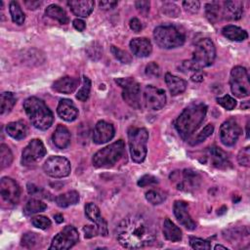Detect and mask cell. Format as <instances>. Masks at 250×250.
<instances>
[{"label": "cell", "instance_id": "cell-1", "mask_svg": "<svg viewBox=\"0 0 250 250\" xmlns=\"http://www.w3.org/2000/svg\"><path fill=\"white\" fill-rule=\"evenodd\" d=\"M155 229L141 215H129L116 228L118 242L125 248L137 249L150 245L155 240Z\"/></svg>", "mask_w": 250, "mask_h": 250}, {"label": "cell", "instance_id": "cell-2", "mask_svg": "<svg viewBox=\"0 0 250 250\" xmlns=\"http://www.w3.org/2000/svg\"><path fill=\"white\" fill-rule=\"evenodd\" d=\"M207 112L204 104H191L186 107L176 120V129L184 140H188L203 122Z\"/></svg>", "mask_w": 250, "mask_h": 250}, {"label": "cell", "instance_id": "cell-3", "mask_svg": "<svg viewBox=\"0 0 250 250\" xmlns=\"http://www.w3.org/2000/svg\"><path fill=\"white\" fill-rule=\"evenodd\" d=\"M23 108L35 128L44 131L53 124V113L42 100L36 97H29L23 102Z\"/></svg>", "mask_w": 250, "mask_h": 250}, {"label": "cell", "instance_id": "cell-4", "mask_svg": "<svg viewBox=\"0 0 250 250\" xmlns=\"http://www.w3.org/2000/svg\"><path fill=\"white\" fill-rule=\"evenodd\" d=\"M216 57L215 45L209 38L200 39L194 47L192 58L189 61L184 62L181 68L188 70H200L203 67L211 65Z\"/></svg>", "mask_w": 250, "mask_h": 250}, {"label": "cell", "instance_id": "cell-5", "mask_svg": "<svg viewBox=\"0 0 250 250\" xmlns=\"http://www.w3.org/2000/svg\"><path fill=\"white\" fill-rule=\"evenodd\" d=\"M125 152V144L118 140L97 151L92 159L93 165L97 168H108L119 161Z\"/></svg>", "mask_w": 250, "mask_h": 250}, {"label": "cell", "instance_id": "cell-6", "mask_svg": "<svg viewBox=\"0 0 250 250\" xmlns=\"http://www.w3.org/2000/svg\"><path fill=\"white\" fill-rule=\"evenodd\" d=\"M148 133L145 128L130 127L128 129V143L131 158L136 163H141L146 156Z\"/></svg>", "mask_w": 250, "mask_h": 250}, {"label": "cell", "instance_id": "cell-7", "mask_svg": "<svg viewBox=\"0 0 250 250\" xmlns=\"http://www.w3.org/2000/svg\"><path fill=\"white\" fill-rule=\"evenodd\" d=\"M155 43L163 49H173L185 43V35L174 25H159L153 31Z\"/></svg>", "mask_w": 250, "mask_h": 250}, {"label": "cell", "instance_id": "cell-8", "mask_svg": "<svg viewBox=\"0 0 250 250\" xmlns=\"http://www.w3.org/2000/svg\"><path fill=\"white\" fill-rule=\"evenodd\" d=\"M229 85L232 94L237 98H245L250 94L249 75L245 67L237 65L230 71Z\"/></svg>", "mask_w": 250, "mask_h": 250}, {"label": "cell", "instance_id": "cell-9", "mask_svg": "<svg viewBox=\"0 0 250 250\" xmlns=\"http://www.w3.org/2000/svg\"><path fill=\"white\" fill-rule=\"evenodd\" d=\"M115 82L122 88V98L131 107L136 109L141 107L140 85L132 77L117 78Z\"/></svg>", "mask_w": 250, "mask_h": 250}, {"label": "cell", "instance_id": "cell-10", "mask_svg": "<svg viewBox=\"0 0 250 250\" xmlns=\"http://www.w3.org/2000/svg\"><path fill=\"white\" fill-rule=\"evenodd\" d=\"M79 240V234L76 229L72 226H65L52 240L49 249L66 250L74 246Z\"/></svg>", "mask_w": 250, "mask_h": 250}, {"label": "cell", "instance_id": "cell-11", "mask_svg": "<svg viewBox=\"0 0 250 250\" xmlns=\"http://www.w3.org/2000/svg\"><path fill=\"white\" fill-rule=\"evenodd\" d=\"M43 170L52 178H63L69 175L71 166L63 156H51L44 162Z\"/></svg>", "mask_w": 250, "mask_h": 250}, {"label": "cell", "instance_id": "cell-12", "mask_svg": "<svg viewBox=\"0 0 250 250\" xmlns=\"http://www.w3.org/2000/svg\"><path fill=\"white\" fill-rule=\"evenodd\" d=\"M144 103L149 110H159L166 104L165 91L152 85L146 86L144 90Z\"/></svg>", "mask_w": 250, "mask_h": 250}, {"label": "cell", "instance_id": "cell-13", "mask_svg": "<svg viewBox=\"0 0 250 250\" xmlns=\"http://www.w3.org/2000/svg\"><path fill=\"white\" fill-rule=\"evenodd\" d=\"M45 154L46 148L43 143L39 139H33L22 150L21 163L22 165H31L42 159Z\"/></svg>", "mask_w": 250, "mask_h": 250}, {"label": "cell", "instance_id": "cell-14", "mask_svg": "<svg viewBox=\"0 0 250 250\" xmlns=\"http://www.w3.org/2000/svg\"><path fill=\"white\" fill-rule=\"evenodd\" d=\"M241 133V129L238 123L234 119H229L225 121L220 128V140L227 146H233L238 140Z\"/></svg>", "mask_w": 250, "mask_h": 250}, {"label": "cell", "instance_id": "cell-15", "mask_svg": "<svg viewBox=\"0 0 250 250\" xmlns=\"http://www.w3.org/2000/svg\"><path fill=\"white\" fill-rule=\"evenodd\" d=\"M0 193L6 202L15 205L20 200L21 189L15 180L9 177H3L0 181Z\"/></svg>", "mask_w": 250, "mask_h": 250}, {"label": "cell", "instance_id": "cell-16", "mask_svg": "<svg viewBox=\"0 0 250 250\" xmlns=\"http://www.w3.org/2000/svg\"><path fill=\"white\" fill-rule=\"evenodd\" d=\"M173 211L178 222L188 230H193L196 228L195 222L192 220L188 212V205L187 202L177 200L174 202Z\"/></svg>", "mask_w": 250, "mask_h": 250}, {"label": "cell", "instance_id": "cell-17", "mask_svg": "<svg viewBox=\"0 0 250 250\" xmlns=\"http://www.w3.org/2000/svg\"><path fill=\"white\" fill-rule=\"evenodd\" d=\"M114 127L111 123L101 120L99 121L93 132V142L97 145H102L107 143L114 137Z\"/></svg>", "mask_w": 250, "mask_h": 250}, {"label": "cell", "instance_id": "cell-18", "mask_svg": "<svg viewBox=\"0 0 250 250\" xmlns=\"http://www.w3.org/2000/svg\"><path fill=\"white\" fill-rule=\"evenodd\" d=\"M85 214L89 220L96 224L99 234L105 236L107 234V224L105 220L102 217L99 207L96 204L89 202L85 206Z\"/></svg>", "mask_w": 250, "mask_h": 250}, {"label": "cell", "instance_id": "cell-19", "mask_svg": "<svg viewBox=\"0 0 250 250\" xmlns=\"http://www.w3.org/2000/svg\"><path fill=\"white\" fill-rule=\"evenodd\" d=\"M243 3L241 1H226L221 3L222 20H239L242 17Z\"/></svg>", "mask_w": 250, "mask_h": 250}, {"label": "cell", "instance_id": "cell-20", "mask_svg": "<svg viewBox=\"0 0 250 250\" xmlns=\"http://www.w3.org/2000/svg\"><path fill=\"white\" fill-rule=\"evenodd\" d=\"M207 157L210 163L219 169H227L230 167V161L228 154L220 147H209L207 150Z\"/></svg>", "mask_w": 250, "mask_h": 250}, {"label": "cell", "instance_id": "cell-21", "mask_svg": "<svg viewBox=\"0 0 250 250\" xmlns=\"http://www.w3.org/2000/svg\"><path fill=\"white\" fill-rule=\"evenodd\" d=\"M201 183V178L198 173L192 170H184L182 174L181 182L178 184V188L185 191L194 190L199 187Z\"/></svg>", "mask_w": 250, "mask_h": 250}, {"label": "cell", "instance_id": "cell-22", "mask_svg": "<svg viewBox=\"0 0 250 250\" xmlns=\"http://www.w3.org/2000/svg\"><path fill=\"white\" fill-rule=\"evenodd\" d=\"M130 49L138 58H146L148 57L152 52L151 42L146 37H138L133 38L130 41Z\"/></svg>", "mask_w": 250, "mask_h": 250}, {"label": "cell", "instance_id": "cell-23", "mask_svg": "<svg viewBox=\"0 0 250 250\" xmlns=\"http://www.w3.org/2000/svg\"><path fill=\"white\" fill-rule=\"evenodd\" d=\"M57 112L62 119H63L67 122L75 120L78 116L77 107L75 106L73 102L68 99H62L59 102V104L57 107Z\"/></svg>", "mask_w": 250, "mask_h": 250}, {"label": "cell", "instance_id": "cell-24", "mask_svg": "<svg viewBox=\"0 0 250 250\" xmlns=\"http://www.w3.org/2000/svg\"><path fill=\"white\" fill-rule=\"evenodd\" d=\"M67 5L74 15L86 18L92 13L95 2L92 0H71L67 2Z\"/></svg>", "mask_w": 250, "mask_h": 250}, {"label": "cell", "instance_id": "cell-25", "mask_svg": "<svg viewBox=\"0 0 250 250\" xmlns=\"http://www.w3.org/2000/svg\"><path fill=\"white\" fill-rule=\"evenodd\" d=\"M79 84V80L77 78H72L69 76L62 77L56 80L53 84V88L55 91L62 94H71L75 91Z\"/></svg>", "mask_w": 250, "mask_h": 250}, {"label": "cell", "instance_id": "cell-26", "mask_svg": "<svg viewBox=\"0 0 250 250\" xmlns=\"http://www.w3.org/2000/svg\"><path fill=\"white\" fill-rule=\"evenodd\" d=\"M52 140L54 145L60 148L63 149L70 144V133L68 129L63 125H58L55 132L53 133Z\"/></svg>", "mask_w": 250, "mask_h": 250}, {"label": "cell", "instance_id": "cell-27", "mask_svg": "<svg viewBox=\"0 0 250 250\" xmlns=\"http://www.w3.org/2000/svg\"><path fill=\"white\" fill-rule=\"evenodd\" d=\"M165 82L172 96H177L184 93L187 89V82L171 73L165 74Z\"/></svg>", "mask_w": 250, "mask_h": 250}, {"label": "cell", "instance_id": "cell-28", "mask_svg": "<svg viewBox=\"0 0 250 250\" xmlns=\"http://www.w3.org/2000/svg\"><path fill=\"white\" fill-rule=\"evenodd\" d=\"M163 235L164 237L172 242H177L182 240L183 232L170 219H165L163 223Z\"/></svg>", "mask_w": 250, "mask_h": 250}, {"label": "cell", "instance_id": "cell-29", "mask_svg": "<svg viewBox=\"0 0 250 250\" xmlns=\"http://www.w3.org/2000/svg\"><path fill=\"white\" fill-rule=\"evenodd\" d=\"M222 34L226 38H228L231 41H236V42L244 41L248 37V34L244 29H242L239 26L232 25V24L224 26L222 29Z\"/></svg>", "mask_w": 250, "mask_h": 250}, {"label": "cell", "instance_id": "cell-30", "mask_svg": "<svg viewBox=\"0 0 250 250\" xmlns=\"http://www.w3.org/2000/svg\"><path fill=\"white\" fill-rule=\"evenodd\" d=\"M6 132L9 136L16 140H21L26 137L27 128L23 121H14L10 122L6 126Z\"/></svg>", "mask_w": 250, "mask_h": 250}, {"label": "cell", "instance_id": "cell-31", "mask_svg": "<svg viewBox=\"0 0 250 250\" xmlns=\"http://www.w3.org/2000/svg\"><path fill=\"white\" fill-rule=\"evenodd\" d=\"M45 14L49 18L59 21L62 24H65L68 22V17L65 11L59 5H56V4L49 5L45 10Z\"/></svg>", "mask_w": 250, "mask_h": 250}, {"label": "cell", "instance_id": "cell-32", "mask_svg": "<svg viewBox=\"0 0 250 250\" xmlns=\"http://www.w3.org/2000/svg\"><path fill=\"white\" fill-rule=\"evenodd\" d=\"M56 203L59 207L65 208L71 205H75L79 201V193L76 190H69L62 193L56 197Z\"/></svg>", "mask_w": 250, "mask_h": 250}, {"label": "cell", "instance_id": "cell-33", "mask_svg": "<svg viewBox=\"0 0 250 250\" xmlns=\"http://www.w3.org/2000/svg\"><path fill=\"white\" fill-rule=\"evenodd\" d=\"M16 97L12 92H3L1 94L0 103H1V115L9 113L16 104Z\"/></svg>", "mask_w": 250, "mask_h": 250}, {"label": "cell", "instance_id": "cell-34", "mask_svg": "<svg viewBox=\"0 0 250 250\" xmlns=\"http://www.w3.org/2000/svg\"><path fill=\"white\" fill-rule=\"evenodd\" d=\"M47 208V204L44 203L43 201L39 200V199H35V198H31L29 199L23 209V212L25 215H32V214H36L39 212L44 211Z\"/></svg>", "mask_w": 250, "mask_h": 250}, {"label": "cell", "instance_id": "cell-35", "mask_svg": "<svg viewBox=\"0 0 250 250\" xmlns=\"http://www.w3.org/2000/svg\"><path fill=\"white\" fill-rule=\"evenodd\" d=\"M9 10H10L12 21L17 24L21 25L24 22L25 16H24V13L22 12L21 6L19 5V3L16 1H11L10 5H9Z\"/></svg>", "mask_w": 250, "mask_h": 250}, {"label": "cell", "instance_id": "cell-36", "mask_svg": "<svg viewBox=\"0 0 250 250\" xmlns=\"http://www.w3.org/2000/svg\"><path fill=\"white\" fill-rule=\"evenodd\" d=\"M206 17L211 22H216L222 20L221 17V3L212 2L206 5Z\"/></svg>", "mask_w": 250, "mask_h": 250}, {"label": "cell", "instance_id": "cell-37", "mask_svg": "<svg viewBox=\"0 0 250 250\" xmlns=\"http://www.w3.org/2000/svg\"><path fill=\"white\" fill-rule=\"evenodd\" d=\"M13 161V154L12 151L10 149V147L5 145L2 144L0 146V164H1V168L4 169L6 167H9L11 165Z\"/></svg>", "mask_w": 250, "mask_h": 250}, {"label": "cell", "instance_id": "cell-38", "mask_svg": "<svg viewBox=\"0 0 250 250\" xmlns=\"http://www.w3.org/2000/svg\"><path fill=\"white\" fill-rule=\"evenodd\" d=\"M146 198L149 203L153 205H157L162 203L166 199V194L161 190L150 189L146 193Z\"/></svg>", "mask_w": 250, "mask_h": 250}, {"label": "cell", "instance_id": "cell-39", "mask_svg": "<svg viewBox=\"0 0 250 250\" xmlns=\"http://www.w3.org/2000/svg\"><path fill=\"white\" fill-rule=\"evenodd\" d=\"M90 90H91V80L87 76H83L82 86L77 92L76 98L81 102L87 101L90 96Z\"/></svg>", "mask_w": 250, "mask_h": 250}, {"label": "cell", "instance_id": "cell-40", "mask_svg": "<svg viewBox=\"0 0 250 250\" xmlns=\"http://www.w3.org/2000/svg\"><path fill=\"white\" fill-rule=\"evenodd\" d=\"M213 131H214V126H213L212 124L206 125V126L201 130V132L198 133V135L193 139V142H191L190 144H191L192 146H195V145H198V144L202 143V142L205 141L209 136L212 135Z\"/></svg>", "mask_w": 250, "mask_h": 250}, {"label": "cell", "instance_id": "cell-41", "mask_svg": "<svg viewBox=\"0 0 250 250\" xmlns=\"http://www.w3.org/2000/svg\"><path fill=\"white\" fill-rule=\"evenodd\" d=\"M38 235L34 232H26L21 238V245L25 248H33L38 243Z\"/></svg>", "mask_w": 250, "mask_h": 250}, {"label": "cell", "instance_id": "cell-42", "mask_svg": "<svg viewBox=\"0 0 250 250\" xmlns=\"http://www.w3.org/2000/svg\"><path fill=\"white\" fill-rule=\"evenodd\" d=\"M110 50H111V53L114 56V58H116L122 63H130L131 62L132 58L127 52H125L115 46H111Z\"/></svg>", "mask_w": 250, "mask_h": 250}, {"label": "cell", "instance_id": "cell-43", "mask_svg": "<svg viewBox=\"0 0 250 250\" xmlns=\"http://www.w3.org/2000/svg\"><path fill=\"white\" fill-rule=\"evenodd\" d=\"M86 52L88 56L92 60H98L102 57L103 54V49L102 47L97 43V42H92L86 49Z\"/></svg>", "mask_w": 250, "mask_h": 250}, {"label": "cell", "instance_id": "cell-44", "mask_svg": "<svg viewBox=\"0 0 250 250\" xmlns=\"http://www.w3.org/2000/svg\"><path fill=\"white\" fill-rule=\"evenodd\" d=\"M237 161L239 165L248 167L250 164V147L245 146L239 150L237 154Z\"/></svg>", "mask_w": 250, "mask_h": 250}, {"label": "cell", "instance_id": "cell-45", "mask_svg": "<svg viewBox=\"0 0 250 250\" xmlns=\"http://www.w3.org/2000/svg\"><path fill=\"white\" fill-rule=\"evenodd\" d=\"M217 102H218L219 104H221L227 110H231L236 105V101L233 98H231L230 96H229V95H225L223 97L218 98Z\"/></svg>", "mask_w": 250, "mask_h": 250}, {"label": "cell", "instance_id": "cell-46", "mask_svg": "<svg viewBox=\"0 0 250 250\" xmlns=\"http://www.w3.org/2000/svg\"><path fill=\"white\" fill-rule=\"evenodd\" d=\"M189 245L193 249H210L211 245L207 240H204L199 237H190L189 238Z\"/></svg>", "mask_w": 250, "mask_h": 250}, {"label": "cell", "instance_id": "cell-47", "mask_svg": "<svg viewBox=\"0 0 250 250\" xmlns=\"http://www.w3.org/2000/svg\"><path fill=\"white\" fill-rule=\"evenodd\" d=\"M32 225L40 229H46L51 226V221L46 216H36L32 219Z\"/></svg>", "mask_w": 250, "mask_h": 250}, {"label": "cell", "instance_id": "cell-48", "mask_svg": "<svg viewBox=\"0 0 250 250\" xmlns=\"http://www.w3.org/2000/svg\"><path fill=\"white\" fill-rule=\"evenodd\" d=\"M163 9V13L165 15H167L168 17H173V18H176L179 16L180 14V9L179 7L174 4V3H165L162 7Z\"/></svg>", "mask_w": 250, "mask_h": 250}, {"label": "cell", "instance_id": "cell-49", "mask_svg": "<svg viewBox=\"0 0 250 250\" xmlns=\"http://www.w3.org/2000/svg\"><path fill=\"white\" fill-rule=\"evenodd\" d=\"M146 74L149 77H158L160 74L159 66L156 62H151L146 67Z\"/></svg>", "mask_w": 250, "mask_h": 250}, {"label": "cell", "instance_id": "cell-50", "mask_svg": "<svg viewBox=\"0 0 250 250\" xmlns=\"http://www.w3.org/2000/svg\"><path fill=\"white\" fill-rule=\"evenodd\" d=\"M183 6L186 9L187 12H189L191 14L197 13L200 8V3L198 1H184Z\"/></svg>", "mask_w": 250, "mask_h": 250}, {"label": "cell", "instance_id": "cell-51", "mask_svg": "<svg viewBox=\"0 0 250 250\" xmlns=\"http://www.w3.org/2000/svg\"><path fill=\"white\" fill-rule=\"evenodd\" d=\"M157 183H158V181H157V179H156L155 177H153V176H151V175H145V176H143V177L139 180L138 185H139L140 187H146V186H148V185L157 184Z\"/></svg>", "mask_w": 250, "mask_h": 250}, {"label": "cell", "instance_id": "cell-52", "mask_svg": "<svg viewBox=\"0 0 250 250\" xmlns=\"http://www.w3.org/2000/svg\"><path fill=\"white\" fill-rule=\"evenodd\" d=\"M83 231H84V236L85 238H92L94 236H96L99 231H98V228L88 225V226H84L83 227Z\"/></svg>", "mask_w": 250, "mask_h": 250}, {"label": "cell", "instance_id": "cell-53", "mask_svg": "<svg viewBox=\"0 0 250 250\" xmlns=\"http://www.w3.org/2000/svg\"><path fill=\"white\" fill-rule=\"evenodd\" d=\"M136 8L144 15H146L149 11V1H136L135 2Z\"/></svg>", "mask_w": 250, "mask_h": 250}, {"label": "cell", "instance_id": "cell-54", "mask_svg": "<svg viewBox=\"0 0 250 250\" xmlns=\"http://www.w3.org/2000/svg\"><path fill=\"white\" fill-rule=\"evenodd\" d=\"M129 25H130V28L135 31V32H139L142 28H143V25L140 21L139 19L137 18H133L130 20V22H129Z\"/></svg>", "mask_w": 250, "mask_h": 250}, {"label": "cell", "instance_id": "cell-55", "mask_svg": "<svg viewBox=\"0 0 250 250\" xmlns=\"http://www.w3.org/2000/svg\"><path fill=\"white\" fill-rule=\"evenodd\" d=\"M99 5L103 10H109L114 8L117 5V2L116 1H101Z\"/></svg>", "mask_w": 250, "mask_h": 250}, {"label": "cell", "instance_id": "cell-56", "mask_svg": "<svg viewBox=\"0 0 250 250\" xmlns=\"http://www.w3.org/2000/svg\"><path fill=\"white\" fill-rule=\"evenodd\" d=\"M73 26L75 29H77L78 31H83L86 27V24H85V21H82L81 19H75L72 22Z\"/></svg>", "mask_w": 250, "mask_h": 250}, {"label": "cell", "instance_id": "cell-57", "mask_svg": "<svg viewBox=\"0 0 250 250\" xmlns=\"http://www.w3.org/2000/svg\"><path fill=\"white\" fill-rule=\"evenodd\" d=\"M40 2H38V1H26L25 2V5L27 6V8L28 9H32V10H34V9H36L38 6H40Z\"/></svg>", "mask_w": 250, "mask_h": 250}, {"label": "cell", "instance_id": "cell-58", "mask_svg": "<svg viewBox=\"0 0 250 250\" xmlns=\"http://www.w3.org/2000/svg\"><path fill=\"white\" fill-rule=\"evenodd\" d=\"M191 79L192 81H195V82H201L203 80V75L201 74V72L199 70L195 71V73L191 76Z\"/></svg>", "mask_w": 250, "mask_h": 250}, {"label": "cell", "instance_id": "cell-59", "mask_svg": "<svg viewBox=\"0 0 250 250\" xmlns=\"http://www.w3.org/2000/svg\"><path fill=\"white\" fill-rule=\"evenodd\" d=\"M54 218H55V221H56L57 223H59V224L63 222V217H62V214H56V215L54 216Z\"/></svg>", "mask_w": 250, "mask_h": 250}, {"label": "cell", "instance_id": "cell-60", "mask_svg": "<svg viewBox=\"0 0 250 250\" xmlns=\"http://www.w3.org/2000/svg\"><path fill=\"white\" fill-rule=\"evenodd\" d=\"M241 108L242 109H248L249 108V103L244 102V104H241Z\"/></svg>", "mask_w": 250, "mask_h": 250}, {"label": "cell", "instance_id": "cell-61", "mask_svg": "<svg viewBox=\"0 0 250 250\" xmlns=\"http://www.w3.org/2000/svg\"><path fill=\"white\" fill-rule=\"evenodd\" d=\"M214 249H224V250H228V248L226 246H223V245H220V244H217L215 245Z\"/></svg>", "mask_w": 250, "mask_h": 250}, {"label": "cell", "instance_id": "cell-62", "mask_svg": "<svg viewBox=\"0 0 250 250\" xmlns=\"http://www.w3.org/2000/svg\"><path fill=\"white\" fill-rule=\"evenodd\" d=\"M248 127H249V124L247 123V125H246V137H247V138L249 137V130H248Z\"/></svg>", "mask_w": 250, "mask_h": 250}]
</instances>
